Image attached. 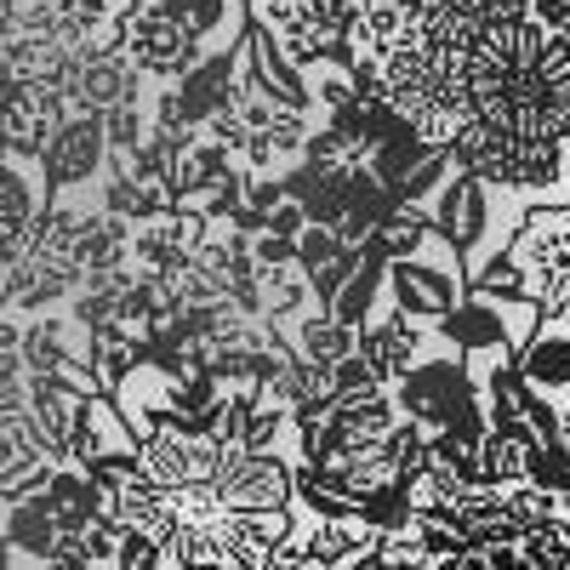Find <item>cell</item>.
I'll list each match as a JSON object with an SVG mask.
<instances>
[{
	"label": "cell",
	"instance_id": "34",
	"mask_svg": "<svg viewBox=\"0 0 570 570\" xmlns=\"http://www.w3.org/2000/svg\"><path fill=\"white\" fill-rule=\"evenodd\" d=\"M525 480H531L537 491L564 497V491H570V451H564V445H537V451H531V473H525Z\"/></svg>",
	"mask_w": 570,
	"mask_h": 570
},
{
	"label": "cell",
	"instance_id": "35",
	"mask_svg": "<svg viewBox=\"0 0 570 570\" xmlns=\"http://www.w3.org/2000/svg\"><path fill=\"white\" fill-rule=\"evenodd\" d=\"M166 564H171V559H166V542L126 531V537H120V553H115L109 570H166Z\"/></svg>",
	"mask_w": 570,
	"mask_h": 570
},
{
	"label": "cell",
	"instance_id": "9",
	"mask_svg": "<svg viewBox=\"0 0 570 570\" xmlns=\"http://www.w3.org/2000/svg\"><path fill=\"white\" fill-rule=\"evenodd\" d=\"M23 416L35 422L46 462L63 468L69 462V440H75V428L86 416V394L63 389L58 376H23Z\"/></svg>",
	"mask_w": 570,
	"mask_h": 570
},
{
	"label": "cell",
	"instance_id": "30",
	"mask_svg": "<svg viewBox=\"0 0 570 570\" xmlns=\"http://www.w3.org/2000/svg\"><path fill=\"white\" fill-rule=\"evenodd\" d=\"M104 137H109V155H131L149 142V109L142 104H120L104 115Z\"/></svg>",
	"mask_w": 570,
	"mask_h": 570
},
{
	"label": "cell",
	"instance_id": "22",
	"mask_svg": "<svg viewBox=\"0 0 570 570\" xmlns=\"http://www.w3.org/2000/svg\"><path fill=\"white\" fill-rule=\"evenodd\" d=\"M297 354L314 360L320 371H331V365H343L348 354H360V331L343 325L337 314H314V320H303V331H297Z\"/></svg>",
	"mask_w": 570,
	"mask_h": 570
},
{
	"label": "cell",
	"instance_id": "12",
	"mask_svg": "<svg viewBox=\"0 0 570 570\" xmlns=\"http://www.w3.org/2000/svg\"><path fill=\"white\" fill-rule=\"evenodd\" d=\"M485 217H491V206H485V183L480 177H451L445 188H440V200H434V234L451 246V252H473L485 240Z\"/></svg>",
	"mask_w": 570,
	"mask_h": 570
},
{
	"label": "cell",
	"instance_id": "32",
	"mask_svg": "<svg viewBox=\"0 0 570 570\" xmlns=\"http://www.w3.org/2000/svg\"><path fill=\"white\" fill-rule=\"evenodd\" d=\"M171 508H177L183 525H212V519H223V513H228V508H223L217 480H200V485H183V491H171Z\"/></svg>",
	"mask_w": 570,
	"mask_h": 570
},
{
	"label": "cell",
	"instance_id": "31",
	"mask_svg": "<svg viewBox=\"0 0 570 570\" xmlns=\"http://www.w3.org/2000/svg\"><path fill=\"white\" fill-rule=\"evenodd\" d=\"M360 268H365L360 246H343V252L331 257L325 268H314V274H308V285H314V297H320V303L331 308V303H337V297L348 292V285H354V274H360Z\"/></svg>",
	"mask_w": 570,
	"mask_h": 570
},
{
	"label": "cell",
	"instance_id": "4",
	"mask_svg": "<svg viewBox=\"0 0 570 570\" xmlns=\"http://www.w3.org/2000/svg\"><path fill=\"white\" fill-rule=\"evenodd\" d=\"M109 171V137H104V115H69L52 137V149L40 155V183L46 200H69L75 188L98 183Z\"/></svg>",
	"mask_w": 570,
	"mask_h": 570
},
{
	"label": "cell",
	"instance_id": "48",
	"mask_svg": "<svg viewBox=\"0 0 570 570\" xmlns=\"http://www.w3.org/2000/svg\"><path fill=\"white\" fill-rule=\"evenodd\" d=\"M559 445H564V451H570V405H564V411H559Z\"/></svg>",
	"mask_w": 570,
	"mask_h": 570
},
{
	"label": "cell",
	"instance_id": "7",
	"mask_svg": "<svg viewBox=\"0 0 570 570\" xmlns=\"http://www.w3.org/2000/svg\"><path fill=\"white\" fill-rule=\"evenodd\" d=\"M63 120H69V104L58 86H18L12 104L0 109V149L18 166H40V155L52 149Z\"/></svg>",
	"mask_w": 570,
	"mask_h": 570
},
{
	"label": "cell",
	"instance_id": "41",
	"mask_svg": "<svg viewBox=\"0 0 570 570\" xmlns=\"http://www.w3.org/2000/svg\"><path fill=\"white\" fill-rule=\"evenodd\" d=\"M292 195H285V177H252L246 183V206L257 212V217H268L274 206H285Z\"/></svg>",
	"mask_w": 570,
	"mask_h": 570
},
{
	"label": "cell",
	"instance_id": "43",
	"mask_svg": "<svg viewBox=\"0 0 570 570\" xmlns=\"http://www.w3.org/2000/svg\"><path fill=\"white\" fill-rule=\"evenodd\" d=\"M303 228H308V212L297 200H285L268 212V234H285V240H303Z\"/></svg>",
	"mask_w": 570,
	"mask_h": 570
},
{
	"label": "cell",
	"instance_id": "47",
	"mask_svg": "<svg viewBox=\"0 0 570 570\" xmlns=\"http://www.w3.org/2000/svg\"><path fill=\"white\" fill-rule=\"evenodd\" d=\"M485 559H491V570H531L525 553H519V542H513V548H491Z\"/></svg>",
	"mask_w": 570,
	"mask_h": 570
},
{
	"label": "cell",
	"instance_id": "49",
	"mask_svg": "<svg viewBox=\"0 0 570 570\" xmlns=\"http://www.w3.org/2000/svg\"><path fill=\"white\" fill-rule=\"evenodd\" d=\"M559 508H564V519H570V491H564V497H559Z\"/></svg>",
	"mask_w": 570,
	"mask_h": 570
},
{
	"label": "cell",
	"instance_id": "50",
	"mask_svg": "<svg viewBox=\"0 0 570 570\" xmlns=\"http://www.w3.org/2000/svg\"><path fill=\"white\" fill-rule=\"evenodd\" d=\"M86 570H109V564H86Z\"/></svg>",
	"mask_w": 570,
	"mask_h": 570
},
{
	"label": "cell",
	"instance_id": "46",
	"mask_svg": "<svg viewBox=\"0 0 570 570\" xmlns=\"http://www.w3.org/2000/svg\"><path fill=\"white\" fill-rule=\"evenodd\" d=\"M434 570H491V559H485V553H473V548H462V553H451V559H440Z\"/></svg>",
	"mask_w": 570,
	"mask_h": 570
},
{
	"label": "cell",
	"instance_id": "40",
	"mask_svg": "<svg viewBox=\"0 0 570 570\" xmlns=\"http://www.w3.org/2000/svg\"><path fill=\"white\" fill-rule=\"evenodd\" d=\"M252 257H257V268H292L297 263V240H285V234H257Z\"/></svg>",
	"mask_w": 570,
	"mask_h": 570
},
{
	"label": "cell",
	"instance_id": "2",
	"mask_svg": "<svg viewBox=\"0 0 570 570\" xmlns=\"http://www.w3.org/2000/svg\"><path fill=\"white\" fill-rule=\"evenodd\" d=\"M411 35L445 52H468L491 23H519L531 18V0H400Z\"/></svg>",
	"mask_w": 570,
	"mask_h": 570
},
{
	"label": "cell",
	"instance_id": "27",
	"mask_svg": "<svg viewBox=\"0 0 570 570\" xmlns=\"http://www.w3.org/2000/svg\"><path fill=\"white\" fill-rule=\"evenodd\" d=\"M519 553H525L531 570H570V519H548V525L525 531Z\"/></svg>",
	"mask_w": 570,
	"mask_h": 570
},
{
	"label": "cell",
	"instance_id": "6",
	"mask_svg": "<svg viewBox=\"0 0 570 570\" xmlns=\"http://www.w3.org/2000/svg\"><path fill=\"white\" fill-rule=\"evenodd\" d=\"M126 58L137 75L149 80H183L188 69L200 63V35H188L171 12H160L155 0L126 23Z\"/></svg>",
	"mask_w": 570,
	"mask_h": 570
},
{
	"label": "cell",
	"instance_id": "24",
	"mask_svg": "<svg viewBox=\"0 0 570 570\" xmlns=\"http://www.w3.org/2000/svg\"><path fill=\"white\" fill-rule=\"evenodd\" d=\"M473 297H485V303H502V308H513V303H531V268L519 263L508 246L473 274Z\"/></svg>",
	"mask_w": 570,
	"mask_h": 570
},
{
	"label": "cell",
	"instance_id": "11",
	"mask_svg": "<svg viewBox=\"0 0 570 570\" xmlns=\"http://www.w3.org/2000/svg\"><path fill=\"white\" fill-rule=\"evenodd\" d=\"M389 285H394V303H400V314H411V320H445V314H456L462 303H456V274H445L440 263H422V257H405V263H394L389 268Z\"/></svg>",
	"mask_w": 570,
	"mask_h": 570
},
{
	"label": "cell",
	"instance_id": "33",
	"mask_svg": "<svg viewBox=\"0 0 570 570\" xmlns=\"http://www.w3.org/2000/svg\"><path fill=\"white\" fill-rule=\"evenodd\" d=\"M155 7H160V12H171L188 35H200V40H206V35H217V29H223V18H228V0H155Z\"/></svg>",
	"mask_w": 570,
	"mask_h": 570
},
{
	"label": "cell",
	"instance_id": "37",
	"mask_svg": "<svg viewBox=\"0 0 570 570\" xmlns=\"http://www.w3.org/2000/svg\"><path fill=\"white\" fill-rule=\"evenodd\" d=\"M343 252V240H337V234H331V228H303V240H297V268L303 274H314V268H325L331 257H337Z\"/></svg>",
	"mask_w": 570,
	"mask_h": 570
},
{
	"label": "cell",
	"instance_id": "8",
	"mask_svg": "<svg viewBox=\"0 0 570 570\" xmlns=\"http://www.w3.org/2000/svg\"><path fill=\"white\" fill-rule=\"evenodd\" d=\"M58 91H63L69 115H109V109H120V104H142V75L131 69L126 52H109V58H69Z\"/></svg>",
	"mask_w": 570,
	"mask_h": 570
},
{
	"label": "cell",
	"instance_id": "44",
	"mask_svg": "<svg viewBox=\"0 0 570 570\" xmlns=\"http://www.w3.org/2000/svg\"><path fill=\"white\" fill-rule=\"evenodd\" d=\"M314 98L331 109V115H343V109H354L360 98H354V80L348 75H331V80H320V91H314Z\"/></svg>",
	"mask_w": 570,
	"mask_h": 570
},
{
	"label": "cell",
	"instance_id": "36",
	"mask_svg": "<svg viewBox=\"0 0 570 570\" xmlns=\"http://www.w3.org/2000/svg\"><path fill=\"white\" fill-rule=\"evenodd\" d=\"M263 137L274 142L279 160H285V155H303V149H308V120H303L297 109H274V120L263 126Z\"/></svg>",
	"mask_w": 570,
	"mask_h": 570
},
{
	"label": "cell",
	"instance_id": "51",
	"mask_svg": "<svg viewBox=\"0 0 570 570\" xmlns=\"http://www.w3.org/2000/svg\"><path fill=\"white\" fill-rule=\"evenodd\" d=\"M0 274H7V257H0Z\"/></svg>",
	"mask_w": 570,
	"mask_h": 570
},
{
	"label": "cell",
	"instance_id": "29",
	"mask_svg": "<svg viewBox=\"0 0 570 570\" xmlns=\"http://www.w3.org/2000/svg\"><path fill=\"white\" fill-rule=\"evenodd\" d=\"M376 285H383V263H365L360 274H354V285L331 303V314H337L343 325H354V331H365L371 325V303H376Z\"/></svg>",
	"mask_w": 570,
	"mask_h": 570
},
{
	"label": "cell",
	"instance_id": "45",
	"mask_svg": "<svg viewBox=\"0 0 570 570\" xmlns=\"http://www.w3.org/2000/svg\"><path fill=\"white\" fill-rule=\"evenodd\" d=\"M531 18H537L542 29L570 35V0H531Z\"/></svg>",
	"mask_w": 570,
	"mask_h": 570
},
{
	"label": "cell",
	"instance_id": "23",
	"mask_svg": "<svg viewBox=\"0 0 570 570\" xmlns=\"http://www.w3.org/2000/svg\"><path fill=\"white\" fill-rule=\"evenodd\" d=\"M513 365L525 371L531 389H542V394L570 389V337H559V331H542L525 354H513Z\"/></svg>",
	"mask_w": 570,
	"mask_h": 570
},
{
	"label": "cell",
	"instance_id": "20",
	"mask_svg": "<svg viewBox=\"0 0 570 570\" xmlns=\"http://www.w3.org/2000/svg\"><path fill=\"white\" fill-rule=\"evenodd\" d=\"M46 212V183L29 177V166L0 160V234H18Z\"/></svg>",
	"mask_w": 570,
	"mask_h": 570
},
{
	"label": "cell",
	"instance_id": "25",
	"mask_svg": "<svg viewBox=\"0 0 570 570\" xmlns=\"http://www.w3.org/2000/svg\"><path fill=\"white\" fill-rule=\"evenodd\" d=\"M445 337L462 348V354H480V348H508V325H502V308H456L440 320Z\"/></svg>",
	"mask_w": 570,
	"mask_h": 570
},
{
	"label": "cell",
	"instance_id": "5",
	"mask_svg": "<svg viewBox=\"0 0 570 570\" xmlns=\"http://www.w3.org/2000/svg\"><path fill=\"white\" fill-rule=\"evenodd\" d=\"M142 456V473L166 491H183V485H200V480H217L223 462H228V445L217 434H188V428H155L149 440L137 445Z\"/></svg>",
	"mask_w": 570,
	"mask_h": 570
},
{
	"label": "cell",
	"instance_id": "21",
	"mask_svg": "<svg viewBox=\"0 0 570 570\" xmlns=\"http://www.w3.org/2000/svg\"><path fill=\"white\" fill-rule=\"evenodd\" d=\"M405 40H416V35H411V18L400 0H360V52L394 58Z\"/></svg>",
	"mask_w": 570,
	"mask_h": 570
},
{
	"label": "cell",
	"instance_id": "42",
	"mask_svg": "<svg viewBox=\"0 0 570 570\" xmlns=\"http://www.w3.org/2000/svg\"><path fill=\"white\" fill-rule=\"evenodd\" d=\"M268 570H325L314 553H308V542H303V531L297 537H285L279 548H274V564Z\"/></svg>",
	"mask_w": 570,
	"mask_h": 570
},
{
	"label": "cell",
	"instance_id": "3",
	"mask_svg": "<svg viewBox=\"0 0 570 570\" xmlns=\"http://www.w3.org/2000/svg\"><path fill=\"white\" fill-rule=\"evenodd\" d=\"M217 491L228 513H285L297 508V468L279 451H228Z\"/></svg>",
	"mask_w": 570,
	"mask_h": 570
},
{
	"label": "cell",
	"instance_id": "18",
	"mask_svg": "<svg viewBox=\"0 0 570 570\" xmlns=\"http://www.w3.org/2000/svg\"><path fill=\"white\" fill-rule=\"evenodd\" d=\"M303 542L325 570H348L360 553L376 548V531L365 525V519H314V525L303 531Z\"/></svg>",
	"mask_w": 570,
	"mask_h": 570
},
{
	"label": "cell",
	"instance_id": "16",
	"mask_svg": "<svg viewBox=\"0 0 570 570\" xmlns=\"http://www.w3.org/2000/svg\"><path fill=\"white\" fill-rule=\"evenodd\" d=\"M40 502H46V513L58 519V531H86L91 519L104 513V497H98V485H91L80 468H52V480H46Z\"/></svg>",
	"mask_w": 570,
	"mask_h": 570
},
{
	"label": "cell",
	"instance_id": "14",
	"mask_svg": "<svg viewBox=\"0 0 570 570\" xmlns=\"http://www.w3.org/2000/svg\"><path fill=\"white\" fill-rule=\"evenodd\" d=\"M234 75H240V52L228 46V52H212V58H200V63L188 69V75H183L171 91L183 98V109H188V115H195V120L206 126L212 115H223V109L234 104Z\"/></svg>",
	"mask_w": 570,
	"mask_h": 570
},
{
	"label": "cell",
	"instance_id": "10",
	"mask_svg": "<svg viewBox=\"0 0 570 570\" xmlns=\"http://www.w3.org/2000/svg\"><path fill=\"white\" fill-rule=\"evenodd\" d=\"M360 360L371 365V376H376L383 389L405 383V376L422 365V325L394 308L389 320H376V325L360 331Z\"/></svg>",
	"mask_w": 570,
	"mask_h": 570
},
{
	"label": "cell",
	"instance_id": "19",
	"mask_svg": "<svg viewBox=\"0 0 570 570\" xmlns=\"http://www.w3.org/2000/svg\"><path fill=\"white\" fill-rule=\"evenodd\" d=\"M297 508H308L314 519H360V497L337 468H314L297 462Z\"/></svg>",
	"mask_w": 570,
	"mask_h": 570
},
{
	"label": "cell",
	"instance_id": "1",
	"mask_svg": "<svg viewBox=\"0 0 570 570\" xmlns=\"http://www.w3.org/2000/svg\"><path fill=\"white\" fill-rule=\"evenodd\" d=\"M468 115L508 142H559L570 137V35L537 18L491 23L462 52Z\"/></svg>",
	"mask_w": 570,
	"mask_h": 570
},
{
	"label": "cell",
	"instance_id": "39",
	"mask_svg": "<svg viewBox=\"0 0 570 570\" xmlns=\"http://www.w3.org/2000/svg\"><path fill=\"white\" fill-rule=\"evenodd\" d=\"M331 389H337V394H365V389H383V383L371 376V365L360 354H348L343 365H331Z\"/></svg>",
	"mask_w": 570,
	"mask_h": 570
},
{
	"label": "cell",
	"instance_id": "15",
	"mask_svg": "<svg viewBox=\"0 0 570 570\" xmlns=\"http://www.w3.org/2000/svg\"><path fill=\"white\" fill-rule=\"evenodd\" d=\"M462 485H497V491H508V485H525V473H531V445H519L513 434H491L473 445L468 456H462Z\"/></svg>",
	"mask_w": 570,
	"mask_h": 570
},
{
	"label": "cell",
	"instance_id": "28",
	"mask_svg": "<svg viewBox=\"0 0 570 570\" xmlns=\"http://www.w3.org/2000/svg\"><path fill=\"white\" fill-rule=\"evenodd\" d=\"M166 559L177 570H217L223 548H217V519L212 525H177V537L166 542Z\"/></svg>",
	"mask_w": 570,
	"mask_h": 570
},
{
	"label": "cell",
	"instance_id": "26",
	"mask_svg": "<svg viewBox=\"0 0 570 570\" xmlns=\"http://www.w3.org/2000/svg\"><path fill=\"white\" fill-rule=\"evenodd\" d=\"M308 297H314V285H308V274H303L297 263H292V268H263V314H268V320L303 314Z\"/></svg>",
	"mask_w": 570,
	"mask_h": 570
},
{
	"label": "cell",
	"instance_id": "38",
	"mask_svg": "<svg viewBox=\"0 0 570 570\" xmlns=\"http://www.w3.org/2000/svg\"><path fill=\"white\" fill-rule=\"evenodd\" d=\"M80 537H86V559H91V564H115V553H120V537H126V531L115 525L109 513H98Z\"/></svg>",
	"mask_w": 570,
	"mask_h": 570
},
{
	"label": "cell",
	"instance_id": "52",
	"mask_svg": "<svg viewBox=\"0 0 570 570\" xmlns=\"http://www.w3.org/2000/svg\"><path fill=\"white\" fill-rule=\"evenodd\" d=\"M564 183H570V166H564Z\"/></svg>",
	"mask_w": 570,
	"mask_h": 570
},
{
	"label": "cell",
	"instance_id": "17",
	"mask_svg": "<svg viewBox=\"0 0 570 570\" xmlns=\"http://www.w3.org/2000/svg\"><path fill=\"white\" fill-rule=\"evenodd\" d=\"M0 537L12 542V553L40 564V559H52V548H58V519L46 513L40 497H18V502H7V513H0Z\"/></svg>",
	"mask_w": 570,
	"mask_h": 570
},
{
	"label": "cell",
	"instance_id": "13",
	"mask_svg": "<svg viewBox=\"0 0 570 570\" xmlns=\"http://www.w3.org/2000/svg\"><path fill=\"white\" fill-rule=\"evenodd\" d=\"M120 531H137V537H155V542H171L177 537V508H171V491L166 485H155L149 473H137L131 485H120L115 497H109V508H104Z\"/></svg>",
	"mask_w": 570,
	"mask_h": 570
}]
</instances>
